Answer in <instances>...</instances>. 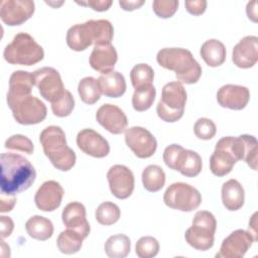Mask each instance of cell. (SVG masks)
<instances>
[{"mask_svg": "<svg viewBox=\"0 0 258 258\" xmlns=\"http://www.w3.org/2000/svg\"><path fill=\"white\" fill-rule=\"evenodd\" d=\"M1 194L15 196L28 189L35 180L36 172L33 165L24 156L4 152L0 157Z\"/></svg>", "mask_w": 258, "mask_h": 258, "instance_id": "6da1fadb", "label": "cell"}, {"mask_svg": "<svg viewBox=\"0 0 258 258\" xmlns=\"http://www.w3.org/2000/svg\"><path fill=\"white\" fill-rule=\"evenodd\" d=\"M156 60L162 68L173 71L177 82L196 84L202 76V67L188 49L181 47H165L156 54Z\"/></svg>", "mask_w": 258, "mask_h": 258, "instance_id": "7a4b0ae2", "label": "cell"}, {"mask_svg": "<svg viewBox=\"0 0 258 258\" xmlns=\"http://www.w3.org/2000/svg\"><path fill=\"white\" fill-rule=\"evenodd\" d=\"M39 141L45 156L56 169L69 171L73 168L77 156L75 151L68 146L66 134L59 126L45 127L39 135Z\"/></svg>", "mask_w": 258, "mask_h": 258, "instance_id": "3957f363", "label": "cell"}, {"mask_svg": "<svg viewBox=\"0 0 258 258\" xmlns=\"http://www.w3.org/2000/svg\"><path fill=\"white\" fill-rule=\"evenodd\" d=\"M3 56L4 59L11 64L28 67L42 60L44 51L41 45H39L30 34L20 32L6 45Z\"/></svg>", "mask_w": 258, "mask_h": 258, "instance_id": "277c9868", "label": "cell"}, {"mask_svg": "<svg viewBox=\"0 0 258 258\" xmlns=\"http://www.w3.org/2000/svg\"><path fill=\"white\" fill-rule=\"evenodd\" d=\"M186 99V91L181 83L175 81L165 84L156 106L158 117L165 122L178 121L183 116Z\"/></svg>", "mask_w": 258, "mask_h": 258, "instance_id": "5b68a950", "label": "cell"}, {"mask_svg": "<svg viewBox=\"0 0 258 258\" xmlns=\"http://www.w3.org/2000/svg\"><path fill=\"white\" fill-rule=\"evenodd\" d=\"M216 229L215 216L208 211H199L192 219L191 227L185 231V241L197 250L207 251L214 245Z\"/></svg>", "mask_w": 258, "mask_h": 258, "instance_id": "8992f818", "label": "cell"}, {"mask_svg": "<svg viewBox=\"0 0 258 258\" xmlns=\"http://www.w3.org/2000/svg\"><path fill=\"white\" fill-rule=\"evenodd\" d=\"M7 104L14 119L21 125L38 124L45 119L47 114L44 103L32 95L7 98Z\"/></svg>", "mask_w": 258, "mask_h": 258, "instance_id": "52a82bcc", "label": "cell"}, {"mask_svg": "<svg viewBox=\"0 0 258 258\" xmlns=\"http://www.w3.org/2000/svg\"><path fill=\"white\" fill-rule=\"evenodd\" d=\"M164 204L174 210L191 212L198 209L202 203L200 191L185 182L171 183L163 195Z\"/></svg>", "mask_w": 258, "mask_h": 258, "instance_id": "ba28073f", "label": "cell"}, {"mask_svg": "<svg viewBox=\"0 0 258 258\" xmlns=\"http://www.w3.org/2000/svg\"><path fill=\"white\" fill-rule=\"evenodd\" d=\"M32 77L41 97L50 103L56 101L66 91L59 73L53 68H40L32 73Z\"/></svg>", "mask_w": 258, "mask_h": 258, "instance_id": "9c48e42d", "label": "cell"}, {"mask_svg": "<svg viewBox=\"0 0 258 258\" xmlns=\"http://www.w3.org/2000/svg\"><path fill=\"white\" fill-rule=\"evenodd\" d=\"M125 142L139 158L151 157L157 148L155 137L147 129L133 126L125 130Z\"/></svg>", "mask_w": 258, "mask_h": 258, "instance_id": "30bf717a", "label": "cell"}, {"mask_svg": "<svg viewBox=\"0 0 258 258\" xmlns=\"http://www.w3.org/2000/svg\"><path fill=\"white\" fill-rule=\"evenodd\" d=\"M233 136L221 138L210 157V169L216 176H224L231 172L237 159L232 149Z\"/></svg>", "mask_w": 258, "mask_h": 258, "instance_id": "8fae6325", "label": "cell"}, {"mask_svg": "<svg viewBox=\"0 0 258 258\" xmlns=\"http://www.w3.org/2000/svg\"><path fill=\"white\" fill-rule=\"evenodd\" d=\"M255 241L257 240L251 232L242 229L235 230L223 240L220 251L216 254V257L242 258Z\"/></svg>", "mask_w": 258, "mask_h": 258, "instance_id": "7c38bea8", "label": "cell"}, {"mask_svg": "<svg viewBox=\"0 0 258 258\" xmlns=\"http://www.w3.org/2000/svg\"><path fill=\"white\" fill-rule=\"evenodd\" d=\"M34 10L35 4L31 0H3L0 5V17L6 25H21L32 16Z\"/></svg>", "mask_w": 258, "mask_h": 258, "instance_id": "4fadbf2b", "label": "cell"}, {"mask_svg": "<svg viewBox=\"0 0 258 258\" xmlns=\"http://www.w3.org/2000/svg\"><path fill=\"white\" fill-rule=\"evenodd\" d=\"M109 187L114 197L119 200L129 198L134 189V174L127 166L115 164L107 172Z\"/></svg>", "mask_w": 258, "mask_h": 258, "instance_id": "5bb4252c", "label": "cell"}, {"mask_svg": "<svg viewBox=\"0 0 258 258\" xmlns=\"http://www.w3.org/2000/svg\"><path fill=\"white\" fill-rule=\"evenodd\" d=\"M77 145L86 154L103 158L110 152L108 141L97 131L87 128L81 130L77 135Z\"/></svg>", "mask_w": 258, "mask_h": 258, "instance_id": "9a60e30c", "label": "cell"}, {"mask_svg": "<svg viewBox=\"0 0 258 258\" xmlns=\"http://www.w3.org/2000/svg\"><path fill=\"white\" fill-rule=\"evenodd\" d=\"M98 123L112 134H121L127 129L128 120L125 113L116 105L104 104L96 113Z\"/></svg>", "mask_w": 258, "mask_h": 258, "instance_id": "2e32d148", "label": "cell"}, {"mask_svg": "<svg viewBox=\"0 0 258 258\" xmlns=\"http://www.w3.org/2000/svg\"><path fill=\"white\" fill-rule=\"evenodd\" d=\"M250 100V91L247 87L228 84L217 92V101L221 107L231 110L244 109Z\"/></svg>", "mask_w": 258, "mask_h": 258, "instance_id": "e0dca14e", "label": "cell"}, {"mask_svg": "<svg viewBox=\"0 0 258 258\" xmlns=\"http://www.w3.org/2000/svg\"><path fill=\"white\" fill-rule=\"evenodd\" d=\"M63 194V188L59 182L46 180L35 192L34 202L40 211L52 212L60 206Z\"/></svg>", "mask_w": 258, "mask_h": 258, "instance_id": "ac0fdd59", "label": "cell"}, {"mask_svg": "<svg viewBox=\"0 0 258 258\" xmlns=\"http://www.w3.org/2000/svg\"><path fill=\"white\" fill-rule=\"evenodd\" d=\"M232 60L241 69H249L258 60V37L255 35L244 36L234 46Z\"/></svg>", "mask_w": 258, "mask_h": 258, "instance_id": "d6986e66", "label": "cell"}, {"mask_svg": "<svg viewBox=\"0 0 258 258\" xmlns=\"http://www.w3.org/2000/svg\"><path fill=\"white\" fill-rule=\"evenodd\" d=\"M63 225L71 230L79 233L83 239H86L91 231L90 224L86 217V208L79 202L68 204L61 213Z\"/></svg>", "mask_w": 258, "mask_h": 258, "instance_id": "ffe728a7", "label": "cell"}, {"mask_svg": "<svg viewBox=\"0 0 258 258\" xmlns=\"http://www.w3.org/2000/svg\"><path fill=\"white\" fill-rule=\"evenodd\" d=\"M67 44L75 51L86 50L94 44V30L92 20L71 26L67 32Z\"/></svg>", "mask_w": 258, "mask_h": 258, "instance_id": "44dd1931", "label": "cell"}, {"mask_svg": "<svg viewBox=\"0 0 258 258\" xmlns=\"http://www.w3.org/2000/svg\"><path fill=\"white\" fill-rule=\"evenodd\" d=\"M117 60V50L111 43L94 46L89 57L90 66L102 75L112 72Z\"/></svg>", "mask_w": 258, "mask_h": 258, "instance_id": "7402d4cb", "label": "cell"}, {"mask_svg": "<svg viewBox=\"0 0 258 258\" xmlns=\"http://www.w3.org/2000/svg\"><path fill=\"white\" fill-rule=\"evenodd\" d=\"M222 202L224 207L229 211L240 210L245 201V191L241 183L234 178H231L222 185Z\"/></svg>", "mask_w": 258, "mask_h": 258, "instance_id": "603a6c76", "label": "cell"}, {"mask_svg": "<svg viewBox=\"0 0 258 258\" xmlns=\"http://www.w3.org/2000/svg\"><path fill=\"white\" fill-rule=\"evenodd\" d=\"M101 93L109 98H119L126 91L124 76L116 71L103 74L98 78Z\"/></svg>", "mask_w": 258, "mask_h": 258, "instance_id": "cb8c5ba5", "label": "cell"}, {"mask_svg": "<svg viewBox=\"0 0 258 258\" xmlns=\"http://www.w3.org/2000/svg\"><path fill=\"white\" fill-rule=\"evenodd\" d=\"M33 86L32 73H28L26 71H15L9 79L7 98H19L31 95Z\"/></svg>", "mask_w": 258, "mask_h": 258, "instance_id": "d4e9b609", "label": "cell"}, {"mask_svg": "<svg viewBox=\"0 0 258 258\" xmlns=\"http://www.w3.org/2000/svg\"><path fill=\"white\" fill-rule=\"evenodd\" d=\"M200 54L205 62L212 68L220 67L226 60V47L218 39L206 40L200 49Z\"/></svg>", "mask_w": 258, "mask_h": 258, "instance_id": "484cf974", "label": "cell"}, {"mask_svg": "<svg viewBox=\"0 0 258 258\" xmlns=\"http://www.w3.org/2000/svg\"><path fill=\"white\" fill-rule=\"evenodd\" d=\"M25 230L31 238L39 241H45L52 236L53 225L49 219L36 215L26 221Z\"/></svg>", "mask_w": 258, "mask_h": 258, "instance_id": "4316f807", "label": "cell"}, {"mask_svg": "<svg viewBox=\"0 0 258 258\" xmlns=\"http://www.w3.org/2000/svg\"><path fill=\"white\" fill-rule=\"evenodd\" d=\"M202 167V157L198 152L189 149L182 151L177 165V171L186 177H195L200 174Z\"/></svg>", "mask_w": 258, "mask_h": 258, "instance_id": "83f0119b", "label": "cell"}, {"mask_svg": "<svg viewBox=\"0 0 258 258\" xmlns=\"http://www.w3.org/2000/svg\"><path fill=\"white\" fill-rule=\"evenodd\" d=\"M105 253L110 258H124L131 250L129 237L123 234H117L109 237L104 246Z\"/></svg>", "mask_w": 258, "mask_h": 258, "instance_id": "f1b7e54d", "label": "cell"}, {"mask_svg": "<svg viewBox=\"0 0 258 258\" xmlns=\"http://www.w3.org/2000/svg\"><path fill=\"white\" fill-rule=\"evenodd\" d=\"M141 177L144 188L151 192L160 190L165 183V173L163 169L156 164L146 166L142 171Z\"/></svg>", "mask_w": 258, "mask_h": 258, "instance_id": "f546056e", "label": "cell"}, {"mask_svg": "<svg viewBox=\"0 0 258 258\" xmlns=\"http://www.w3.org/2000/svg\"><path fill=\"white\" fill-rule=\"evenodd\" d=\"M83 237L74 230L67 229L58 235L56 239V246L58 250L67 255L79 252L83 245Z\"/></svg>", "mask_w": 258, "mask_h": 258, "instance_id": "4dcf8cb0", "label": "cell"}, {"mask_svg": "<svg viewBox=\"0 0 258 258\" xmlns=\"http://www.w3.org/2000/svg\"><path fill=\"white\" fill-rule=\"evenodd\" d=\"M78 92L81 100L88 105L97 103L101 98V90L98 80L93 77L83 78L78 85Z\"/></svg>", "mask_w": 258, "mask_h": 258, "instance_id": "1f68e13d", "label": "cell"}, {"mask_svg": "<svg viewBox=\"0 0 258 258\" xmlns=\"http://www.w3.org/2000/svg\"><path fill=\"white\" fill-rule=\"evenodd\" d=\"M130 79L134 89L149 87L154 79V71L147 63H138L132 68Z\"/></svg>", "mask_w": 258, "mask_h": 258, "instance_id": "d6a6232c", "label": "cell"}, {"mask_svg": "<svg viewBox=\"0 0 258 258\" xmlns=\"http://www.w3.org/2000/svg\"><path fill=\"white\" fill-rule=\"evenodd\" d=\"M156 90L153 85L145 88L135 89L132 96V106L135 111L143 112L148 110L155 99Z\"/></svg>", "mask_w": 258, "mask_h": 258, "instance_id": "836d02e7", "label": "cell"}, {"mask_svg": "<svg viewBox=\"0 0 258 258\" xmlns=\"http://www.w3.org/2000/svg\"><path fill=\"white\" fill-rule=\"evenodd\" d=\"M121 212L119 207L112 202H104L99 205L96 210L95 217L99 224L104 226H110L118 222Z\"/></svg>", "mask_w": 258, "mask_h": 258, "instance_id": "e575fe53", "label": "cell"}, {"mask_svg": "<svg viewBox=\"0 0 258 258\" xmlns=\"http://www.w3.org/2000/svg\"><path fill=\"white\" fill-rule=\"evenodd\" d=\"M92 25L94 29V45L110 44L114 36V28L111 22L107 19H92Z\"/></svg>", "mask_w": 258, "mask_h": 258, "instance_id": "d590c367", "label": "cell"}, {"mask_svg": "<svg viewBox=\"0 0 258 258\" xmlns=\"http://www.w3.org/2000/svg\"><path fill=\"white\" fill-rule=\"evenodd\" d=\"M135 252L139 258L155 257L159 252V243L151 236L141 237L136 242Z\"/></svg>", "mask_w": 258, "mask_h": 258, "instance_id": "8d00e7d4", "label": "cell"}, {"mask_svg": "<svg viewBox=\"0 0 258 258\" xmlns=\"http://www.w3.org/2000/svg\"><path fill=\"white\" fill-rule=\"evenodd\" d=\"M75 108V99L70 91L66 90L63 94L51 103L52 113L57 117H67L71 115Z\"/></svg>", "mask_w": 258, "mask_h": 258, "instance_id": "74e56055", "label": "cell"}, {"mask_svg": "<svg viewBox=\"0 0 258 258\" xmlns=\"http://www.w3.org/2000/svg\"><path fill=\"white\" fill-rule=\"evenodd\" d=\"M4 146L7 149L21 151L26 154H32L33 149H34L32 141L28 137L21 135V134H14V135L10 136L5 141Z\"/></svg>", "mask_w": 258, "mask_h": 258, "instance_id": "f35d334b", "label": "cell"}, {"mask_svg": "<svg viewBox=\"0 0 258 258\" xmlns=\"http://www.w3.org/2000/svg\"><path fill=\"white\" fill-rule=\"evenodd\" d=\"M244 138V145H245V151H244V161L254 170H257V147L258 142L257 139L253 135L243 134Z\"/></svg>", "mask_w": 258, "mask_h": 258, "instance_id": "ab89813d", "label": "cell"}, {"mask_svg": "<svg viewBox=\"0 0 258 258\" xmlns=\"http://www.w3.org/2000/svg\"><path fill=\"white\" fill-rule=\"evenodd\" d=\"M194 132L199 139L210 140L217 132L216 124L209 118H199L194 125Z\"/></svg>", "mask_w": 258, "mask_h": 258, "instance_id": "60d3db41", "label": "cell"}, {"mask_svg": "<svg viewBox=\"0 0 258 258\" xmlns=\"http://www.w3.org/2000/svg\"><path fill=\"white\" fill-rule=\"evenodd\" d=\"M178 4L177 0H155L152 3V8L158 17L169 18L176 12Z\"/></svg>", "mask_w": 258, "mask_h": 258, "instance_id": "b9f144b4", "label": "cell"}, {"mask_svg": "<svg viewBox=\"0 0 258 258\" xmlns=\"http://www.w3.org/2000/svg\"><path fill=\"white\" fill-rule=\"evenodd\" d=\"M184 148L179 144H170L165 147L163 151V161L167 167L173 170H177L179 158Z\"/></svg>", "mask_w": 258, "mask_h": 258, "instance_id": "7bdbcfd3", "label": "cell"}, {"mask_svg": "<svg viewBox=\"0 0 258 258\" xmlns=\"http://www.w3.org/2000/svg\"><path fill=\"white\" fill-rule=\"evenodd\" d=\"M76 3L83 6H89L93 10L102 12V11L108 10L113 2L111 0H88V1H76Z\"/></svg>", "mask_w": 258, "mask_h": 258, "instance_id": "ee69618b", "label": "cell"}, {"mask_svg": "<svg viewBox=\"0 0 258 258\" xmlns=\"http://www.w3.org/2000/svg\"><path fill=\"white\" fill-rule=\"evenodd\" d=\"M185 9L188 13L192 15H201L206 11L207 1L205 0H194V1H185L184 2Z\"/></svg>", "mask_w": 258, "mask_h": 258, "instance_id": "f6af8a7d", "label": "cell"}, {"mask_svg": "<svg viewBox=\"0 0 258 258\" xmlns=\"http://www.w3.org/2000/svg\"><path fill=\"white\" fill-rule=\"evenodd\" d=\"M0 236L1 239L9 237L14 229V223L10 217L1 216L0 217Z\"/></svg>", "mask_w": 258, "mask_h": 258, "instance_id": "bcb514c9", "label": "cell"}, {"mask_svg": "<svg viewBox=\"0 0 258 258\" xmlns=\"http://www.w3.org/2000/svg\"><path fill=\"white\" fill-rule=\"evenodd\" d=\"M16 203V197L15 196H7L1 194L0 198V212L6 213L10 212Z\"/></svg>", "mask_w": 258, "mask_h": 258, "instance_id": "7dc6e473", "label": "cell"}, {"mask_svg": "<svg viewBox=\"0 0 258 258\" xmlns=\"http://www.w3.org/2000/svg\"><path fill=\"white\" fill-rule=\"evenodd\" d=\"M145 3V0H120L119 5L125 11H133L140 8Z\"/></svg>", "mask_w": 258, "mask_h": 258, "instance_id": "c3c4849f", "label": "cell"}, {"mask_svg": "<svg viewBox=\"0 0 258 258\" xmlns=\"http://www.w3.org/2000/svg\"><path fill=\"white\" fill-rule=\"evenodd\" d=\"M246 13L249 19H251L254 22H257V2L256 1L248 2L246 7Z\"/></svg>", "mask_w": 258, "mask_h": 258, "instance_id": "681fc988", "label": "cell"}]
</instances>
